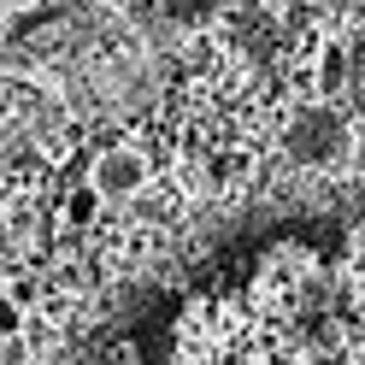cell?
<instances>
[{
  "instance_id": "4",
  "label": "cell",
  "mask_w": 365,
  "mask_h": 365,
  "mask_svg": "<svg viewBox=\"0 0 365 365\" xmlns=\"http://www.w3.org/2000/svg\"><path fill=\"white\" fill-rule=\"evenodd\" d=\"M348 71H354V53L348 48H324V59H318V88H324V95L348 88Z\"/></svg>"
},
{
  "instance_id": "3",
  "label": "cell",
  "mask_w": 365,
  "mask_h": 365,
  "mask_svg": "<svg viewBox=\"0 0 365 365\" xmlns=\"http://www.w3.org/2000/svg\"><path fill=\"white\" fill-rule=\"evenodd\" d=\"M95 218H101V189L95 182H77V189L65 195V224H71V230H88Z\"/></svg>"
},
{
  "instance_id": "2",
  "label": "cell",
  "mask_w": 365,
  "mask_h": 365,
  "mask_svg": "<svg viewBox=\"0 0 365 365\" xmlns=\"http://www.w3.org/2000/svg\"><path fill=\"white\" fill-rule=\"evenodd\" d=\"M341 148V118H330V112H307V118L289 124V153L294 165H330Z\"/></svg>"
},
{
  "instance_id": "5",
  "label": "cell",
  "mask_w": 365,
  "mask_h": 365,
  "mask_svg": "<svg viewBox=\"0 0 365 365\" xmlns=\"http://www.w3.org/2000/svg\"><path fill=\"white\" fill-rule=\"evenodd\" d=\"M18 330H24V307L0 289V336H18Z\"/></svg>"
},
{
  "instance_id": "9",
  "label": "cell",
  "mask_w": 365,
  "mask_h": 365,
  "mask_svg": "<svg viewBox=\"0 0 365 365\" xmlns=\"http://www.w3.org/2000/svg\"><path fill=\"white\" fill-rule=\"evenodd\" d=\"M0 242H6V212H0Z\"/></svg>"
},
{
  "instance_id": "7",
  "label": "cell",
  "mask_w": 365,
  "mask_h": 365,
  "mask_svg": "<svg viewBox=\"0 0 365 365\" xmlns=\"http://www.w3.org/2000/svg\"><path fill=\"white\" fill-rule=\"evenodd\" d=\"M348 88H354V101H359V112H365V53H359V71H348Z\"/></svg>"
},
{
  "instance_id": "1",
  "label": "cell",
  "mask_w": 365,
  "mask_h": 365,
  "mask_svg": "<svg viewBox=\"0 0 365 365\" xmlns=\"http://www.w3.org/2000/svg\"><path fill=\"white\" fill-rule=\"evenodd\" d=\"M88 182L101 189V200H130V195H142V189H148V153H135V148H112V153L95 159Z\"/></svg>"
},
{
  "instance_id": "6",
  "label": "cell",
  "mask_w": 365,
  "mask_h": 365,
  "mask_svg": "<svg viewBox=\"0 0 365 365\" xmlns=\"http://www.w3.org/2000/svg\"><path fill=\"white\" fill-rule=\"evenodd\" d=\"M6 294H12V301H18V307H30V301H36V277H18V283H12Z\"/></svg>"
},
{
  "instance_id": "8",
  "label": "cell",
  "mask_w": 365,
  "mask_h": 365,
  "mask_svg": "<svg viewBox=\"0 0 365 365\" xmlns=\"http://www.w3.org/2000/svg\"><path fill=\"white\" fill-rule=\"evenodd\" d=\"M354 159H359V165H365V130L354 135Z\"/></svg>"
}]
</instances>
